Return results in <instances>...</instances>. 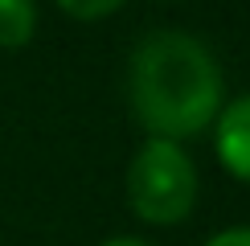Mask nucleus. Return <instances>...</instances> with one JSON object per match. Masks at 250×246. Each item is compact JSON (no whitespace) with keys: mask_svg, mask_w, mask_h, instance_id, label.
Returning a JSON list of instances; mask_svg holds the SVG:
<instances>
[{"mask_svg":"<svg viewBox=\"0 0 250 246\" xmlns=\"http://www.w3.org/2000/svg\"><path fill=\"white\" fill-rule=\"evenodd\" d=\"M127 201L144 222L176 226L197 205V168L176 140L152 136L127 168Z\"/></svg>","mask_w":250,"mask_h":246,"instance_id":"obj_2","label":"nucleus"},{"mask_svg":"<svg viewBox=\"0 0 250 246\" xmlns=\"http://www.w3.org/2000/svg\"><path fill=\"white\" fill-rule=\"evenodd\" d=\"M123 4L127 0H58V8L66 17H74V20H103V17L119 13Z\"/></svg>","mask_w":250,"mask_h":246,"instance_id":"obj_5","label":"nucleus"},{"mask_svg":"<svg viewBox=\"0 0 250 246\" xmlns=\"http://www.w3.org/2000/svg\"><path fill=\"white\" fill-rule=\"evenodd\" d=\"M217 160L230 177L250 184V95L234 99L230 107L217 115Z\"/></svg>","mask_w":250,"mask_h":246,"instance_id":"obj_3","label":"nucleus"},{"mask_svg":"<svg viewBox=\"0 0 250 246\" xmlns=\"http://www.w3.org/2000/svg\"><path fill=\"white\" fill-rule=\"evenodd\" d=\"M205 246H250V226H234V230H222L213 234Z\"/></svg>","mask_w":250,"mask_h":246,"instance_id":"obj_6","label":"nucleus"},{"mask_svg":"<svg viewBox=\"0 0 250 246\" xmlns=\"http://www.w3.org/2000/svg\"><path fill=\"white\" fill-rule=\"evenodd\" d=\"M37 4L33 0H0V49H21L33 41Z\"/></svg>","mask_w":250,"mask_h":246,"instance_id":"obj_4","label":"nucleus"},{"mask_svg":"<svg viewBox=\"0 0 250 246\" xmlns=\"http://www.w3.org/2000/svg\"><path fill=\"white\" fill-rule=\"evenodd\" d=\"M131 111L160 140H193L217 119L226 82L213 54L189 33H152L131 54Z\"/></svg>","mask_w":250,"mask_h":246,"instance_id":"obj_1","label":"nucleus"},{"mask_svg":"<svg viewBox=\"0 0 250 246\" xmlns=\"http://www.w3.org/2000/svg\"><path fill=\"white\" fill-rule=\"evenodd\" d=\"M103 246H152V242H140V238H111V242H103Z\"/></svg>","mask_w":250,"mask_h":246,"instance_id":"obj_7","label":"nucleus"}]
</instances>
